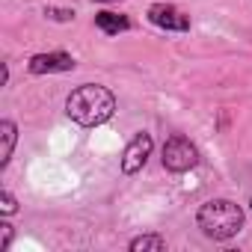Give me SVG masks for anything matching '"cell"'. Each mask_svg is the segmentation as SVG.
Listing matches in <instances>:
<instances>
[{
	"instance_id": "5bb4252c",
	"label": "cell",
	"mask_w": 252,
	"mask_h": 252,
	"mask_svg": "<svg viewBox=\"0 0 252 252\" xmlns=\"http://www.w3.org/2000/svg\"><path fill=\"white\" fill-rule=\"evenodd\" d=\"M89 3H119V0H89Z\"/></svg>"
},
{
	"instance_id": "6da1fadb",
	"label": "cell",
	"mask_w": 252,
	"mask_h": 252,
	"mask_svg": "<svg viewBox=\"0 0 252 252\" xmlns=\"http://www.w3.org/2000/svg\"><path fill=\"white\" fill-rule=\"evenodd\" d=\"M116 95L101 83H83L65 98V116L80 128H101L116 116Z\"/></svg>"
},
{
	"instance_id": "8fae6325",
	"label": "cell",
	"mask_w": 252,
	"mask_h": 252,
	"mask_svg": "<svg viewBox=\"0 0 252 252\" xmlns=\"http://www.w3.org/2000/svg\"><path fill=\"white\" fill-rule=\"evenodd\" d=\"M12 240H15V228L6 222V217L0 220V252H6L9 246H12Z\"/></svg>"
},
{
	"instance_id": "ba28073f",
	"label": "cell",
	"mask_w": 252,
	"mask_h": 252,
	"mask_svg": "<svg viewBox=\"0 0 252 252\" xmlns=\"http://www.w3.org/2000/svg\"><path fill=\"white\" fill-rule=\"evenodd\" d=\"M0 137H3V152H0V166H9L12 160V152H15V143H18V128L12 119H3L0 122Z\"/></svg>"
},
{
	"instance_id": "7a4b0ae2",
	"label": "cell",
	"mask_w": 252,
	"mask_h": 252,
	"mask_svg": "<svg viewBox=\"0 0 252 252\" xmlns=\"http://www.w3.org/2000/svg\"><path fill=\"white\" fill-rule=\"evenodd\" d=\"M246 214L231 199H208L196 211V225L208 240H231L243 231Z\"/></svg>"
},
{
	"instance_id": "30bf717a",
	"label": "cell",
	"mask_w": 252,
	"mask_h": 252,
	"mask_svg": "<svg viewBox=\"0 0 252 252\" xmlns=\"http://www.w3.org/2000/svg\"><path fill=\"white\" fill-rule=\"evenodd\" d=\"M45 18L60 21V24H68V21H74V9H65V6H45Z\"/></svg>"
},
{
	"instance_id": "7c38bea8",
	"label": "cell",
	"mask_w": 252,
	"mask_h": 252,
	"mask_svg": "<svg viewBox=\"0 0 252 252\" xmlns=\"http://www.w3.org/2000/svg\"><path fill=\"white\" fill-rule=\"evenodd\" d=\"M18 211V202H15V196L9 193V190H3L0 193V217H12Z\"/></svg>"
},
{
	"instance_id": "52a82bcc",
	"label": "cell",
	"mask_w": 252,
	"mask_h": 252,
	"mask_svg": "<svg viewBox=\"0 0 252 252\" xmlns=\"http://www.w3.org/2000/svg\"><path fill=\"white\" fill-rule=\"evenodd\" d=\"M95 27L104 36H119V33H128L131 30V18L128 15H119V12H110V9H101V12H95Z\"/></svg>"
},
{
	"instance_id": "5b68a950",
	"label": "cell",
	"mask_w": 252,
	"mask_h": 252,
	"mask_svg": "<svg viewBox=\"0 0 252 252\" xmlns=\"http://www.w3.org/2000/svg\"><path fill=\"white\" fill-rule=\"evenodd\" d=\"M152 152H155V137H152L149 131H140L128 146H125V152H122V172H125V175L143 172V166L149 163Z\"/></svg>"
},
{
	"instance_id": "9a60e30c",
	"label": "cell",
	"mask_w": 252,
	"mask_h": 252,
	"mask_svg": "<svg viewBox=\"0 0 252 252\" xmlns=\"http://www.w3.org/2000/svg\"><path fill=\"white\" fill-rule=\"evenodd\" d=\"M249 214H252V199H249Z\"/></svg>"
},
{
	"instance_id": "4fadbf2b",
	"label": "cell",
	"mask_w": 252,
	"mask_h": 252,
	"mask_svg": "<svg viewBox=\"0 0 252 252\" xmlns=\"http://www.w3.org/2000/svg\"><path fill=\"white\" fill-rule=\"evenodd\" d=\"M0 83L9 86V63H3V77H0Z\"/></svg>"
},
{
	"instance_id": "9c48e42d",
	"label": "cell",
	"mask_w": 252,
	"mask_h": 252,
	"mask_svg": "<svg viewBox=\"0 0 252 252\" xmlns=\"http://www.w3.org/2000/svg\"><path fill=\"white\" fill-rule=\"evenodd\" d=\"M166 246H169V243H166L163 234H140V237H134V240L128 243L131 252H163Z\"/></svg>"
},
{
	"instance_id": "8992f818",
	"label": "cell",
	"mask_w": 252,
	"mask_h": 252,
	"mask_svg": "<svg viewBox=\"0 0 252 252\" xmlns=\"http://www.w3.org/2000/svg\"><path fill=\"white\" fill-rule=\"evenodd\" d=\"M74 57L65 54V51H48V54H33L30 63H27V71L30 74H65V71H74Z\"/></svg>"
},
{
	"instance_id": "3957f363",
	"label": "cell",
	"mask_w": 252,
	"mask_h": 252,
	"mask_svg": "<svg viewBox=\"0 0 252 252\" xmlns=\"http://www.w3.org/2000/svg\"><path fill=\"white\" fill-rule=\"evenodd\" d=\"M160 160H163V169L166 172H175V175H184L190 169L199 166V149L184 137V134H172L166 143H163V152H160Z\"/></svg>"
},
{
	"instance_id": "277c9868",
	"label": "cell",
	"mask_w": 252,
	"mask_h": 252,
	"mask_svg": "<svg viewBox=\"0 0 252 252\" xmlns=\"http://www.w3.org/2000/svg\"><path fill=\"white\" fill-rule=\"evenodd\" d=\"M146 18L152 27H158L163 33H190V15L172 3H152Z\"/></svg>"
}]
</instances>
